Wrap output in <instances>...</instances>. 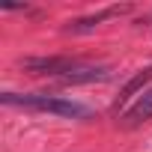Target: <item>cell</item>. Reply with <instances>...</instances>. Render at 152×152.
Listing matches in <instances>:
<instances>
[{
  "label": "cell",
  "instance_id": "obj_1",
  "mask_svg": "<svg viewBox=\"0 0 152 152\" xmlns=\"http://www.w3.org/2000/svg\"><path fill=\"white\" fill-rule=\"evenodd\" d=\"M6 107H27V110H39V113H54L63 119H90L93 110L75 99L66 96H48V93H3L0 96Z\"/></svg>",
  "mask_w": 152,
  "mask_h": 152
},
{
  "label": "cell",
  "instance_id": "obj_2",
  "mask_svg": "<svg viewBox=\"0 0 152 152\" xmlns=\"http://www.w3.org/2000/svg\"><path fill=\"white\" fill-rule=\"evenodd\" d=\"M78 57H66V54H54V57H27L21 60L18 66L27 72V75H36V78H51V81H60L63 75L72 69V63Z\"/></svg>",
  "mask_w": 152,
  "mask_h": 152
},
{
  "label": "cell",
  "instance_id": "obj_3",
  "mask_svg": "<svg viewBox=\"0 0 152 152\" xmlns=\"http://www.w3.org/2000/svg\"><path fill=\"white\" fill-rule=\"evenodd\" d=\"M131 12V6H107V9H102V12H93V15H84V18H75V21H69L63 30L66 33H72V36H81V33H93L96 27H102L104 21H110V18H119V15H128Z\"/></svg>",
  "mask_w": 152,
  "mask_h": 152
},
{
  "label": "cell",
  "instance_id": "obj_4",
  "mask_svg": "<svg viewBox=\"0 0 152 152\" xmlns=\"http://www.w3.org/2000/svg\"><path fill=\"white\" fill-rule=\"evenodd\" d=\"M152 119V87H146L128 107H125V113L119 116V122H122V128H137V125H143V122H149Z\"/></svg>",
  "mask_w": 152,
  "mask_h": 152
},
{
  "label": "cell",
  "instance_id": "obj_5",
  "mask_svg": "<svg viewBox=\"0 0 152 152\" xmlns=\"http://www.w3.org/2000/svg\"><path fill=\"white\" fill-rule=\"evenodd\" d=\"M152 81V66H146V69H140L134 78L122 87V93H119V99H116V107H122L125 102H131V99H137L143 90H146V84Z\"/></svg>",
  "mask_w": 152,
  "mask_h": 152
}]
</instances>
